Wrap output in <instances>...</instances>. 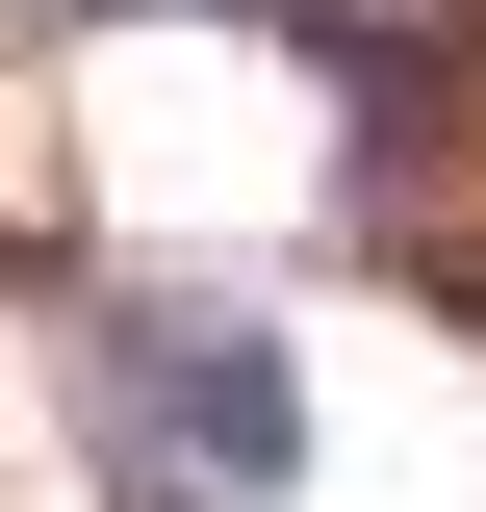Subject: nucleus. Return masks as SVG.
Here are the masks:
<instances>
[{"label":"nucleus","instance_id":"f257e3e1","mask_svg":"<svg viewBox=\"0 0 486 512\" xmlns=\"http://www.w3.org/2000/svg\"><path fill=\"white\" fill-rule=\"evenodd\" d=\"M77 461H103V512H282L307 487V359L231 308H77Z\"/></svg>","mask_w":486,"mask_h":512}]
</instances>
